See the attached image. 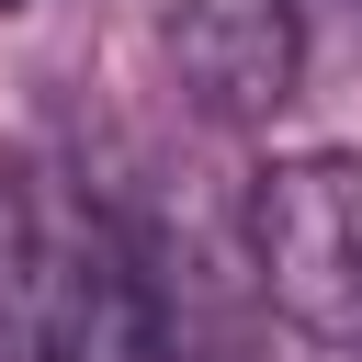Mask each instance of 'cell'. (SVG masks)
<instances>
[{
    "instance_id": "obj_4",
    "label": "cell",
    "mask_w": 362,
    "mask_h": 362,
    "mask_svg": "<svg viewBox=\"0 0 362 362\" xmlns=\"http://www.w3.org/2000/svg\"><path fill=\"white\" fill-rule=\"evenodd\" d=\"M68 238H79V192H57L45 170L0 158V362H45L57 351Z\"/></svg>"
},
{
    "instance_id": "obj_2",
    "label": "cell",
    "mask_w": 362,
    "mask_h": 362,
    "mask_svg": "<svg viewBox=\"0 0 362 362\" xmlns=\"http://www.w3.org/2000/svg\"><path fill=\"white\" fill-rule=\"evenodd\" d=\"M158 45L215 124H272L305 79V0H158Z\"/></svg>"
},
{
    "instance_id": "obj_3",
    "label": "cell",
    "mask_w": 362,
    "mask_h": 362,
    "mask_svg": "<svg viewBox=\"0 0 362 362\" xmlns=\"http://www.w3.org/2000/svg\"><path fill=\"white\" fill-rule=\"evenodd\" d=\"M45 362H181L170 305H158V283H147L136 238H124L102 204H79L68 294H57V351H45Z\"/></svg>"
},
{
    "instance_id": "obj_5",
    "label": "cell",
    "mask_w": 362,
    "mask_h": 362,
    "mask_svg": "<svg viewBox=\"0 0 362 362\" xmlns=\"http://www.w3.org/2000/svg\"><path fill=\"white\" fill-rule=\"evenodd\" d=\"M0 11H23V0H0Z\"/></svg>"
},
{
    "instance_id": "obj_1",
    "label": "cell",
    "mask_w": 362,
    "mask_h": 362,
    "mask_svg": "<svg viewBox=\"0 0 362 362\" xmlns=\"http://www.w3.org/2000/svg\"><path fill=\"white\" fill-rule=\"evenodd\" d=\"M249 272L317 351H362V147L272 158L249 192Z\"/></svg>"
}]
</instances>
